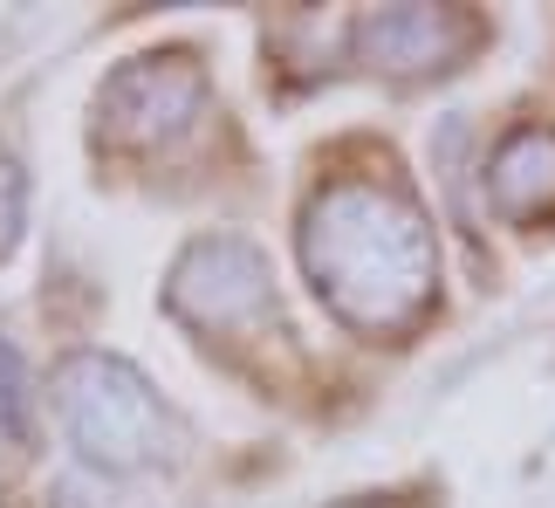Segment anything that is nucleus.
<instances>
[{
  "label": "nucleus",
  "mask_w": 555,
  "mask_h": 508,
  "mask_svg": "<svg viewBox=\"0 0 555 508\" xmlns=\"http://www.w3.org/2000/svg\"><path fill=\"white\" fill-rule=\"evenodd\" d=\"M487 193L507 220H548L555 214V124H528L494 152Z\"/></svg>",
  "instance_id": "f03ea898"
},
{
  "label": "nucleus",
  "mask_w": 555,
  "mask_h": 508,
  "mask_svg": "<svg viewBox=\"0 0 555 508\" xmlns=\"http://www.w3.org/2000/svg\"><path fill=\"white\" fill-rule=\"evenodd\" d=\"M309 268L357 323H412L433 303V234L384 186H336L309 214Z\"/></svg>",
  "instance_id": "f257e3e1"
},
{
  "label": "nucleus",
  "mask_w": 555,
  "mask_h": 508,
  "mask_svg": "<svg viewBox=\"0 0 555 508\" xmlns=\"http://www.w3.org/2000/svg\"><path fill=\"white\" fill-rule=\"evenodd\" d=\"M377 55H391V69H446L460 49H474L480 41V21L466 14H446V8H404L391 21H377V28L364 35Z\"/></svg>",
  "instance_id": "7ed1b4c3"
}]
</instances>
